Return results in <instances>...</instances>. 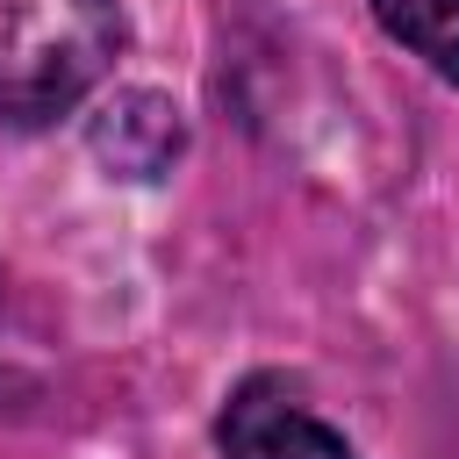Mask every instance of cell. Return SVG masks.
Wrapping results in <instances>:
<instances>
[{
  "label": "cell",
  "mask_w": 459,
  "mask_h": 459,
  "mask_svg": "<svg viewBox=\"0 0 459 459\" xmlns=\"http://www.w3.org/2000/svg\"><path fill=\"white\" fill-rule=\"evenodd\" d=\"M122 0H0V122L36 129L72 115L122 57Z\"/></svg>",
  "instance_id": "1"
},
{
  "label": "cell",
  "mask_w": 459,
  "mask_h": 459,
  "mask_svg": "<svg viewBox=\"0 0 459 459\" xmlns=\"http://www.w3.org/2000/svg\"><path fill=\"white\" fill-rule=\"evenodd\" d=\"M215 445H222V459H351V445L316 409H301L280 373H258L230 394Z\"/></svg>",
  "instance_id": "2"
},
{
  "label": "cell",
  "mask_w": 459,
  "mask_h": 459,
  "mask_svg": "<svg viewBox=\"0 0 459 459\" xmlns=\"http://www.w3.org/2000/svg\"><path fill=\"white\" fill-rule=\"evenodd\" d=\"M179 151H186V122L151 86H129L93 115V158L115 179H158V172H172Z\"/></svg>",
  "instance_id": "3"
},
{
  "label": "cell",
  "mask_w": 459,
  "mask_h": 459,
  "mask_svg": "<svg viewBox=\"0 0 459 459\" xmlns=\"http://www.w3.org/2000/svg\"><path fill=\"white\" fill-rule=\"evenodd\" d=\"M373 22L445 86H459V0H373Z\"/></svg>",
  "instance_id": "4"
}]
</instances>
